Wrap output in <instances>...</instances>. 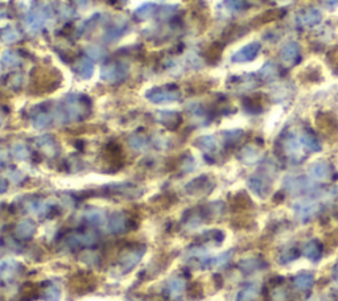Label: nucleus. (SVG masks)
<instances>
[{
  "instance_id": "1",
  "label": "nucleus",
  "mask_w": 338,
  "mask_h": 301,
  "mask_svg": "<svg viewBox=\"0 0 338 301\" xmlns=\"http://www.w3.org/2000/svg\"><path fill=\"white\" fill-rule=\"evenodd\" d=\"M280 147L284 155L291 159L295 163H299L304 159L305 153H304V145L300 139L293 135V133L287 132L281 139H280Z\"/></svg>"
},
{
  "instance_id": "2",
  "label": "nucleus",
  "mask_w": 338,
  "mask_h": 301,
  "mask_svg": "<svg viewBox=\"0 0 338 301\" xmlns=\"http://www.w3.org/2000/svg\"><path fill=\"white\" fill-rule=\"evenodd\" d=\"M280 60L287 67L295 66L301 60V49L296 41H288L280 49Z\"/></svg>"
},
{
  "instance_id": "3",
  "label": "nucleus",
  "mask_w": 338,
  "mask_h": 301,
  "mask_svg": "<svg viewBox=\"0 0 338 301\" xmlns=\"http://www.w3.org/2000/svg\"><path fill=\"white\" fill-rule=\"evenodd\" d=\"M284 186L287 190L295 194H304V193H311L315 190V185L305 177H287L284 180Z\"/></svg>"
},
{
  "instance_id": "4",
  "label": "nucleus",
  "mask_w": 338,
  "mask_h": 301,
  "mask_svg": "<svg viewBox=\"0 0 338 301\" xmlns=\"http://www.w3.org/2000/svg\"><path fill=\"white\" fill-rule=\"evenodd\" d=\"M261 49H262L261 43H257V41H255V43L247 44L246 47L241 48V49L231 57V61L235 63L251 62V61H254V60L257 59Z\"/></svg>"
},
{
  "instance_id": "5",
  "label": "nucleus",
  "mask_w": 338,
  "mask_h": 301,
  "mask_svg": "<svg viewBox=\"0 0 338 301\" xmlns=\"http://www.w3.org/2000/svg\"><path fill=\"white\" fill-rule=\"evenodd\" d=\"M249 188L258 197H261V198L267 197L270 194V190H271V179H270V175H267V172H266L265 176L257 175V176L250 177Z\"/></svg>"
},
{
  "instance_id": "6",
  "label": "nucleus",
  "mask_w": 338,
  "mask_h": 301,
  "mask_svg": "<svg viewBox=\"0 0 338 301\" xmlns=\"http://www.w3.org/2000/svg\"><path fill=\"white\" fill-rule=\"evenodd\" d=\"M98 241L97 234L94 231H78L73 233L67 238V243L71 247H89L95 244Z\"/></svg>"
},
{
  "instance_id": "7",
  "label": "nucleus",
  "mask_w": 338,
  "mask_h": 301,
  "mask_svg": "<svg viewBox=\"0 0 338 301\" xmlns=\"http://www.w3.org/2000/svg\"><path fill=\"white\" fill-rule=\"evenodd\" d=\"M287 11L284 8H272V9H267V11L262 12L258 16H255L251 21V27L259 28L262 25H266V24H270L272 21H276V20L283 19L285 16Z\"/></svg>"
},
{
  "instance_id": "8",
  "label": "nucleus",
  "mask_w": 338,
  "mask_h": 301,
  "mask_svg": "<svg viewBox=\"0 0 338 301\" xmlns=\"http://www.w3.org/2000/svg\"><path fill=\"white\" fill-rule=\"evenodd\" d=\"M323 20V15L317 8H307L300 11L296 16V23L299 24L300 27H315Z\"/></svg>"
},
{
  "instance_id": "9",
  "label": "nucleus",
  "mask_w": 338,
  "mask_h": 301,
  "mask_svg": "<svg viewBox=\"0 0 338 301\" xmlns=\"http://www.w3.org/2000/svg\"><path fill=\"white\" fill-rule=\"evenodd\" d=\"M144 252V247H139V248H134V250L126 252L121 259V271L123 274L126 272H130V271L135 268L136 264L140 262V259L143 258Z\"/></svg>"
},
{
  "instance_id": "10",
  "label": "nucleus",
  "mask_w": 338,
  "mask_h": 301,
  "mask_svg": "<svg viewBox=\"0 0 338 301\" xmlns=\"http://www.w3.org/2000/svg\"><path fill=\"white\" fill-rule=\"evenodd\" d=\"M130 218L125 213H115L111 215L107 223V231L110 234H121L130 229Z\"/></svg>"
},
{
  "instance_id": "11",
  "label": "nucleus",
  "mask_w": 338,
  "mask_h": 301,
  "mask_svg": "<svg viewBox=\"0 0 338 301\" xmlns=\"http://www.w3.org/2000/svg\"><path fill=\"white\" fill-rule=\"evenodd\" d=\"M233 81V86L239 91H250L255 89V87L259 85V77L255 74H251V73H247V74L237 75V77H233L231 78Z\"/></svg>"
},
{
  "instance_id": "12",
  "label": "nucleus",
  "mask_w": 338,
  "mask_h": 301,
  "mask_svg": "<svg viewBox=\"0 0 338 301\" xmlns=\"http://www.w3.org/2000/svg\"><path fill=\"white\" fill-rule=\"evenodd\" d=\"M293 209H295L296 215L303 221H309L320 211L319 203L313 202V201H303V202L296 203Z\"/></svg>"
},
{
  "instance_id": "13",
  "label": "nucleus",
  "mask_w": 338,
  "mask_h": 301,
  "mask_svg": "<svg viewBox=\"0 0 338 301\" xmlns=\"http://www.w3.org/2000/svg\"><path fill=\"white\" fill-rule=\"evenodd\" d=\"M148 99L155 103H165V102H173L180 98L179 91L171 90V89H155L147 95Z\"/></svg>"
},
{
  "instance_id": "14",
  "label": "nucleus",
  "mask_w": 338,
  "mask_h": 301,
  "mask_svg": "<svg viewBox=\"0 0 338 301\" xmlns=\"http://www.w3.org/2000/svg\"><path fill=\"white\" fill-rule=\"evenodd\" d=\"M37 226L36 223L29 218L21 219L15 227V235L19 239H31L36 234Z\"/></svg>"
},
{
  "instance_id": "15",
  "label": "nucleus",
  "mask_w": 338,
  "mask_h": 301,
  "mask_svg": "<svg viewBox=\"0 0 338 301\" xmlns=\"http://www.w3.org/2000/svg\"><path fill=\"white\" fill-rule=\"evenodd\" d=\"M316 123L323 129L324 132L333 133L338 129V120L329 113H321L316 117Z\"/></svg>"
},
{
  "instance_id": "16",
  "label": "nucleus",
  "mask_w": 338,
  "mask_h": 301,
  "mask_svg": "<svg viewBox=\"0 0 338 301\" xmlns=\"http://www.w3.org/2000/svg\"><path fill=\"white\" fill-rule=\"evenodd\" d=\"M239 159H241L243 164L254 165L261 161L262 153L259 148L255 147V145H246V147L242 148L241 153H239Z\"/></svg>"
},
{
  "instance_id": "17",
  "label": "nucleus",
  "mask_w": 338,
  "mask_h": 301,
  "mask_svg": "<svg viewBox=\"0 0 338 301\" xmlns=\"http://www.w3.org/2000/svg\"><path fill=\"white\" fill-rule=\"evenodd\" d=\"M258 77L263 82H273V81H276L280 77L279 67H277V65L271 62V61H267L261 67V70L258 73Z\"/></svg>"
},
{
  "instance_id": "18",
  "label": "nucleus",
  "mask_w": 338,
  "mask_h": 301,
  "mask_svg": "<svg viewBox=\"0 0 338 301\" xmlns=\"http://www.w3.org/2000/svg\"><path fill=\"white\" fill-rule=\"evenodd\" d=\"M300 140L303 143L304 148L309 149L312 152H319L321 151V144H320L319 139L316 136V133L309 128H305L301 132V136H300Z\"/></svg>"
},
{
  "instance_id": "19",
  "label": "nucleus",
  "mask_w": 338,
  "mask_h": 301,
  "mask_svg": "<svg viewBox=\"0 0 338 301\" xmlns=\"http://www.w3.org/2000/svg\"><path fill=\"white\" fill-rule=\"evenodd\" d=\"M213 188V185L210 182V180L206 176L199 177L196 179L192 182H189L187 186L188 193L191 194H200V193H205V192H210Z\"/></svg>"
},
{
  "instance_id": "20",
  "label": "nucleus",
  "mask_w": 338,
  "mask_h": 301,
  "mask_svg": "<svg viewBox=\"0 0 338 301\" xmlns=\"http://www.w3.org/2000/svg\"><path fill=\"white\" fill-rule=\"evenodd\" d=\"M125 74V69L121 65H107L102 69L101 77L107 82H115V81L123 78Z\"/></svg>"
},
{
  "instance_id": "21",
  "label": "nucleus",
  "mask_w": 338,
  "mask_h": 301,
  "mask_svg": "<svg viewBox=\"0 0 338 301\" xmlns=\"http://www.w3.org/2000/svg\"><path fill=\"white\" fill-rule=\"evenodd\" d=\"M309 173L311 176L317 181H324L328 180L332 175V169L329 167V164L324 163V161H319V163H315L312 165L311 169H309Z\"/></svg>"
},
{
  "instance_id": "22",
  "label": "nucleus",
  "mask_w": 338,
  "mask_h": 301,
  "mask_svg": "<svg viewBox=\"0 0 338 301\" xmlns=\"http://www.w3.org/2000/svg\"><path fill=\"white\" fill-rule=\"evenodd\" d=\"M243 107L247 113L259 114L263 111V95L255 94L243 99Z\"/></svg>"
},
{
  "instance_id": "23",
  "label": "nucleus",
  "mask_w": 338,
  "mask_h": 301,
  "mask_svg": "<svg viewBox=\"0 0 338 301\" xmlns=\"http://www.w3.org/2000/svg\"><path fill=\"white\" fill-rule=\"evenodd\" d=\"M263 0H225V7L231 12H241L249 9L253 5L262 3Z\"/></svg>"
},
{
  "instance_id": "24",
  "label": "nucleus",
  "mask_w": 338,
  "mask_h": 301,
  "mask_svg": "<svg viewBox=\"0 0 338 301\" xmlns=\"http://www.w3.org/2000/svg\"><path fill=\"white\" fill-rule=\"evenodd\" d=\"M304 255L309 260H312V262H317L321 258V255H323V246H321V243L319 241H316V239L309 241L304 246Z\"/></svg>"
},
{
  "instance_id": "25",
  "label": "nucleus",
  "mask_w": 338,
  "mask_h": 301,
  "mask_svg": "<svg viewBox=\"0 0 338 301\" xmlns=\"http://www.w3.org/2000/svg\"><path fill=\"white\" fill-rule=\"evenodd\" d=\"M83 219L86 222L90 223V225H102V223L106 221V214L105 211L101 210V209H97V207H91V209H87V210L82 214Z\"/></svg>"
},
{
  "instance_id": "26",
  "label": "nucleus",
  "mask_w": 338,
  "mask_h": 301,
  "mask_svg": "<svg viewBox=\"0 0 338 301\" xmlns=\"http://www.w3.org/2000/svg\"><path fill=\"white\" fill-rule=\"evenodd\" d=\"M185 291V280L181 278H173L171 282L168 283V294L171 299H179L183 296Z\"/></svg>"
},
{
  "instance_id": "27",
  "label": "nucleus",
  "mask_w": 338,
  "mask_h": 301,
  "mask_svg": "<svg viewBox=\"0 0 338 301\" xmlns=\"http://www.w3.org/2000/svg\"><path fill=\"white\" fill-rule=\"evenodd\" d=\"M258 296H259V287L257 284H249L239 291L237 301H255Z\"/></svg>"
},
{
  "instance_id": "28",
  "label": "nucleus",
  "mask_w": 338,
  "mask_h": 301,
  "mask_svg": "<svg viewBox=\"0 0 338 301\" xmlns=\"http://www.w3.org/2000/svg\"><path fill=\"white\" fill-rule=\"evenodd\" d=\"M196 145L199 147L200 149H203V152H214L215 148H217V140L215 137L211 136V135H205V136L199 137L196 140Z\"/></svg>"
},
{
  "instance_id": "29",
  "label": "nucleus",
  "mask_w": 338,
  "mask_h": 301,
  "mask_svg": "<svg viewBox=\"0 0 338 301\" xmlns=\"http://www.w3.org/2000/svg\"><path fill=\"white\" fill-rule=\"evenodd\" d=\"M293 283H295V287L297 290L308 291L311 290L315 284V278L312 274H300L296 276Z\"/></svg>"
},
{
  "instance_id": "30",
  "label": "nucleus",
  "mask_w": 338,
  "mask_h": 301,
  "mask_svg": "<svg viewBox=\"0 0 338 301\" xmlns=\"http://www.w3.org/2000/svg\"><path fill=\"white\" fill-rule=\"evenodd\" d=\"M246 28H243L242 25H238V24H233L225 29L223 32V40L230 43V41H234V40L239 39L242 36L246 33Z\"/></svg>"
},
{
  "instance_id": "31",
  "label": "nucleus",
  "mask_w": 338,
  "mask_h": 301,
  "mask_svg": "<svg viewBox=\"0 0 338 301\" xmlns=\"http://www.w3.org/2000/svg\"><path fill=\"white\" fill-rule=\"evenodd\" d=\"M28 210L31 211L32 214L40 215H47L49 213V210L52 209V206L49 205V202L47 201H32V202L28 203Z\"/></svg>"
},
{
  "instance_id": "32",
  "label": "nucleus",
  "mask_w": 338,
  "mask_h": 301,
  "mask_svg": "<svg viewBox=\"0 0 338 301\" xmlns=\"http://www.w3.org/2000/svg\"><path fill=\"white\" fill-rule=\"evenodd\" d=\"M37 144L47 155H55L57 152V144L52 136H43L37 140Z\"/></svg>"
},
{
  "instance_id": "33",
  "label": "nucleus",
  "mask_w": 338,
  "mask_h": 301,
  "mask_svg": "<svg viewBox=\"0 0 338 301\" xmlns=\"http://www.w3.org/2000/svg\"><path fill=\"white\" fill-rule=\"evenodd\" d=\"M43 299L45 301H60L61 299V290L55 283H49L47 288L43 291Z\"/></svg>"
},
{
  "instance_id": "34",
  "label": "nucleus",
  "mask_w": 338,
  "mask_h": 301,
  "mask_svg": "<svg viewBox=\"0 0 338 301\" xmlns=\"http://www.w3.org/2000/svg\"><path fill=\"white\" fill-rule=\"evenodd\" d=\"M222 51H223L222 44L219 43L211 44V45L207 48V51H206V60H207L209 62L215 63L217 61H219V59H221Z\"/></svg>"
},
{
  "instance_id": "35",
  "label": "nucleus",
  "mask_w": 338,
  "mask_h": 301,
  "mask_svg": "<svg viewBox=\"0 0 338 301\" xmlns=\"http://www.w3.org/2000/svg\"><path fill=\"white\" fill-rule=\"evenodd\" d=\"M16 268H17V263L13 260H7L0 266V278L3 279H12L16 275Z\"/></svg>"
},
{
  "instance_id": "36",
  "label": "nucleus",
  "mask_w": 338,
  "mask_h": 301,
  "mask_svg": "<svg viewBox=\"0 0 338 301\" xmlns=\"http://www.w3.org/2000/svg\"><path fill=\"white\" fill-rule=\"evenodd\" d=\"M32 121H33V125L36 128H45L51 124L52 115L49 113H45V111H40L33 117Z\"/></svg>"
},
{
  "instance_id": "37",
  "label": "nucleus",
  "mask_w": 338,
  "mask_h": 301,
  "mask_svg": "<svg viewBox=\"0 0 338 301\" xmlns=\"http://www.w3.org/2000/svg\"><path fill=\"white\" fill-rule=\"evenodd\" d=\"M239 267H241V270L243 271V272L250 274V272H254V271L261 270L262 267H263V262L259 260V259H254V258L246 259V260L241 262Z\"/></svg>"
},
{
  "instance_id": "38",
  "label": "nucleus",
  "mask_w": 338,
  "mask_h": 301,
  "mask_svg": "<svg viewBox=\"0 0 338 301\" xmlns=\"http://www.w3.org/2000/svg\"><path fill=\"white\" fill-rule=\"evenodd\" d=\"M159 120L163 123V124H179L181 118L177 113H173V111H163V113H159L157 115Z\"/></svg>"
},
{
  "instance_id": "39",
  "label": "nucleus",
  "mask_w": 338,
  "mask_h": 301,
  "mask_svg": "<svg viewBox=\"0 0 338 301\" xmlns=\"http://www.w3.org/2000/svg\"><path fill=\"white\" fill-rule=\"evenodd\" d=\"M327 61L329 63V66H331L332 71L335 74H338V47L332 48L331 51L328 52Z\"/></svg>"
},
{
  "instance_id": "40",
  "label": "nucleus",
  "mask_w": 338,
  "mask_h": 301,
  "mask_svg": "<svg viewBox=\"0 0 338 301\" xmlns=\"http://www.w3.org/2000/svg\"><path fill=\"white\" fill-rule=\"evenodd\" d=\"M301 77L304 79H307V81H311V82H319L320 79H323L321 70H320L319 67H308L307 70L303 71Z\"/></svg>"
},
{
  "instance_id": "41",
  "label": "nucleus",
  "mask_w": 338,
  "mask_h": 301,
  "mask_svg": "<svg viewBox=\"0 0 338 301\" xmlns=\"http://www.w3.org/2000/svg\"><path fill=\"white\" fill-rule=\"evenodd\" d=\"M231 255H233V252H231V251H229V252H223V254L218 255L217 258L210 259L209 264H210V266H213V267L226 266V264L230 262V258H231Z\"/></svg>"
},
{
  "instance_id": "42",
  "label": "nucleus",
  "mask_w": 338,
  "mask_h": 301,
  "mask_svg": "<svg viewBox=\"0 0 338 301\" xmlns=\"http://www.w3.org/2000/svg\"><path fill=\"white\" fill-rule=\"evenodd\" d=\"M12 153H13V156H15L16 159H19V160H25V159L29 156V151H28L27 147L24 144H20V143L19 144L13 145Z\"/></svg>"
},
{
  "instance_id": "43",
  "label": "nucleus",
  "mask_w": 338,
  "mask_h": 301,
  "mask_svg": "<svg viewBox=\"0 0 338 301\" xmlns=\"http://www.w3.org/2000/svg\"><path fill=\"white\" fill-rule=\"evenodd\" d=\"M43 16L40 15V13H32L27 19V25L31 29H39L43 25Z\"/></svg>"
},
{
  "instance_id": "44",
  "label": "nucleus",
  "mask_w": 338,
  "mask_h": 301,
  "mask_svg": "<svg viewBox=\"0 0 338 301\" xmlns=\"http://www.w3.org/2000/svg\"><path fill=\"white\" fill-rule=\"evenodd\" d=\"M91 73H93L91 63L89 61H81L78 65V74H81V77H83V78H89Z\"/></svg>"
},
{
  "instance_id": "45",
  "label": "nucleus",
  "mask_w": 338,
  "mask_h": 301,
  "mask_svg": "<svg viewBox=\"0 0 338 301\" xmlns=\"http://www.w3.org/2000/svg\"><path fill=\"white\" fill-rule=\"evenodd\" d=\"M1 62H3L4 66H13L17 63V56L13 52H5L3 55V59H1Z\"/></svg>"
},
{
  "instance_id": "46",
  "label": "nucleus",
  "mask_w": 338,
  "mask_h": 301,
  "mask_svg": "<svg viewBox=\"0 0 338 301\" xmlns=\"http://www.w3.org/2000/svg\"><path fill=\"white\" fill-rule=\"evenodd\" d=\"M297 256V250L296 248H287L283 254L280 255V263L292 262Z\"/></svg>"
},
{
  "instance_id": "47",
  "label": "nucleus",
  "mask_w": 338,
  "mask_h": 301,
  "mask_svg": "<svg viewBox=\"0 0 338 301\" xmlns=\"http://www.w3.org/2000/svg\"><path fill=\"white\" fill-rule=\"evenodd\" d=\"M130 144L133 145L135 149H145V147H147V141L144 140L141 136H139V135H134V136L130 139Z\"/></svg>"
},
{
  "instance_id": "48",
  "label": "nucleus",
  "mask_w": 338,
  "mask_h": 301,
  "mask_svg": "<svg viewBox=\"0 0 338 301\" xmlns=\"http://www.w3.org/2000/svg\"><path fill=\"white\" fill-rule=\"evenodd\" d=\"M17 37H19V33H17L15 29H7V31H4L3 33H1V39H3L5 43H12V41H15Z\"/></svg>"
},
{
  "instance_id": "49",
  "label": "nucleus",
  "mask_w": 338,
  "mask_h": 301,
  "mask_svg": "<svg viewBox=\"0 0 338 301\" xmlns=\"http://www.w3.org/2000/svg\"><path fill=\"white\" fill-rule=\"evenodd\" d=\"M287 299V292L283 288H276L272 292V300L273 301H285Z\"/></svg>"
},
{
  "instance_id": "50",
  "label": "nucleus",
  "mask_w": 338,
  "mask_h": 301,
  "mask_svg": "<svg viewBox=\"0 0 338 301\" xmlns=\"http://www.w3.org/2000/svg\"><path fill=\"white\" fill-rule=\"evenodd\" d=\"M152 12H153V5H151V4H145V5H143V7L137 11V15H139L140 17H148Z\"/></svg>"
},
{
  "instance_id": "51",
  "label": "nucleus",
  "mask_w": 338,
  "mask_h": 301,
  "mask_svg": "<svg viewBox=\"0 0 338 301\" xmlns=\"http://www.w3.org/2000/svg\"><path fill=\"white\" fill-rule=\"evenodd\" d=\"M89 55L93 57V59H101L103 53H102V49L99 48H90L89 49Z\"/></svg>"
},
{
  "instance_id": "52",
  "label": "nucleus",
  "mask_w": 338,
  "mask_h": 301,
  "mask_svg": "<svg viewBox=\"0 0 338 301\" xmlns=\"http://www.w3.org/2000/svg\"><path fill=\"white\" fill-rule=\"evenodd\" d=\"M7 189H8L7 181L4 180V179H0V194H3V193L7 192Z\"/></svg>"
},
{
  "instance_id": "53",
  "label": "nucleus",
  "mask_w": 338,
  "mask_h": 301,
  "mask_svg": "<svg viewBox=\"0 0 338 301\" xmlns=\"http://www.w3.org/2000/svg\"><path fill=\"white\" fill-rule=\"evenodd\" d=\"M323 1L329 8H336L338 5V0H323Z\"/></svg>"
},
{
  "instance_id": "54",
  "label": "nucleus",
  "mask_w": 338,
  "mask_h": 301,
  "mask_svg": "<svg viewBox=\"0 0 338 301\" xmlns=\"http://www.w3.org/2000/svg\"><path fill=\"white\" fill-rule=\"evenodd\" d=\"M335 270H336V272H337V274H338V263H337V264H336Z\"/></svg>"
},
{
  "instance_id": "55",
  "label": "nucleus",
  "mask_w": 338,
  "mask_h": 301,
  "mask_svg": "<svg viewBox=\"0 0 338 301\" xmlns=\"http://www.w3.org/2000/svg\"><path fill=\"white\" fill-rule=\"evenodd\" d=\"M0 125H1V118H0Z\"/></svg>"
}]
</instances>
